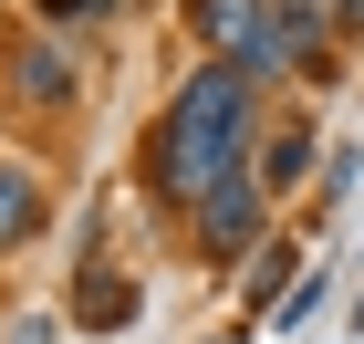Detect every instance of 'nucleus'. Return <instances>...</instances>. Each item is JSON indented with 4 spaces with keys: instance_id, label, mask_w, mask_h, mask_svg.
I'll use <instances>...</instances> for the list:
<instances>
[{
    "instance_id": "nucleus-1",
    "label": "nucleus",
    "mask_w": 364,
    "mask_h": 344,
    "mask_svg": "<svg viewBox=\"0 0 364 344\" xmlns=\"http://www.w3.org/2000/svg\"><path fill=\"white\" fill-rule=\"evenodd\" d=\"M240 136H250V63L219 53L208 73H188V84H177L167 115H156V136H146V188L188 209L208 177L240 167Z\"/></svg>"
},
{
    "instance_id": "nucleus-2",
    "label": "nucleus",
    "mask_w": 364,
    "mask_h": 344,
    "mask_svg": "<svg viewBox=\"0 0 364 344\" xmlns=\"http://www.w3.org/2000/svg\"><path fill=\"white\" fill-rule=\"evenodd\" d=\"M260 209H271V188H260V177H208V188H198L188 199V219H198V251L208 261H240V251H260Z\"/></svg>"
},
{
    "instance_id": "nucleus-3",
    "label": "nucleus",
    "mask_w": 364,
    "mask_h": 344,
    "mask_svg": "<svg viewBox=\"0 0 364 344\" xmlns=\"http://www.w3.org/2000/svg\"><path fill=\"white\" fill-rule=\"evenodd\" d=\"M188 21H198V42H208V53H229V63H260L271 0H188Z\"/></svg>"
},
{
    "instance_id": "nucleus-4",
    "label": "nucleus",
    "mask_w": 364,
    "mask_h": 344,
    "mask_svg": "<svg viewBox=\"0 0 364 344\" xmlns=\"http://www.w3.org/2000/svg\"><path fill=\"white\" fill-rule=\"evenodd\" d=\"M42 240V188L31 167H0V251H31Z\"/></svg>"
},
{
    "instance_id": "nucleus-5",
    "label": "nucleus",
    "mask_w": 364,
    "mask_h": 344,
    "mask_svg": "<svg viewBox=\"0 0 364 344\" xmlns=\"http://www.w3.org/2000/svg\"><path fill=\"white\" fill-rule=\"evenodd\" d=\"M11 84H21L31 105H53V94H73V63H63L53 42H21V53H11Z\"/></svg>"
},
{
    "instance_id": "nucleus-6",
    "label": "nucleus",
    "mask_w": 364,
    "mask_h": 344,
    "mask_svg": "<svg viewBox=\"0 0 364 344\" xmlns=\"http://www.w3.org/2000/svg\"><path fill=\"white\" fill-rule=\"evenodd\" d=\"M125 313H136V282H114V271H84V292H73V323H94V334H114Z\"/></svg>"
},
{
    "instance_id": "nucleus-7",
    "label": "nucleus",
    "mask_w": 364,
    "mask_h": 344,
    "mask_svg": "<svg viewBox=\"0 0 364 344\" xmlns=\"http://www.w3.org/2000/svg\"><path fill=\"white\" fill-rule=\"evenodd\" d=\"M302 167H312V125H281V136H271V157H260L250 177H260V188H291Z\"/></svg>"
},
{
    "instance_id": "nucleus-8",
    "label": "nucleus",
    "mask_w": 364,
    "mask_h": 344,
    "mask_svg": "<svg viewBox=\"0 0 364 344\" xmlns=\"http://www.w3.org/2000/svg\"><path fill=\"white\" fill-rule=\"evenodd\" d=\"M291 261H302L291 240H260V251H250V303H271V292L291 282Z\"/></svg>"
},
{
    "instance_id": "nucleus-9",
    "label": "nucleus",
    "mask_w": 364,
    "mask_h": 344,
    "mask_svg": "<svg viewBox=\"0 0 364 344\" xmlns=\"http://www.w3.org/2000/svg\"><path fill=\"white\" fill-rule=\"evenodd\" d=\"M42 11H63V21H105L114 0H42Z\"/></svg>"
},
{
    "instance_id": "nucleus-10",
    "label": "nucleus",
    "mask_w": 364,
    "mask_h": 344,
    "mask_svg": "<svg viewBox=\"0 0 364 344\" xmlns=\"http://www.w3.org/2000/svg\"><path fill=\"white\" fill-rule=\"evenodd\" d=\"M343 21H364V0H343Z\"/></svg>"
}]
</instances>
